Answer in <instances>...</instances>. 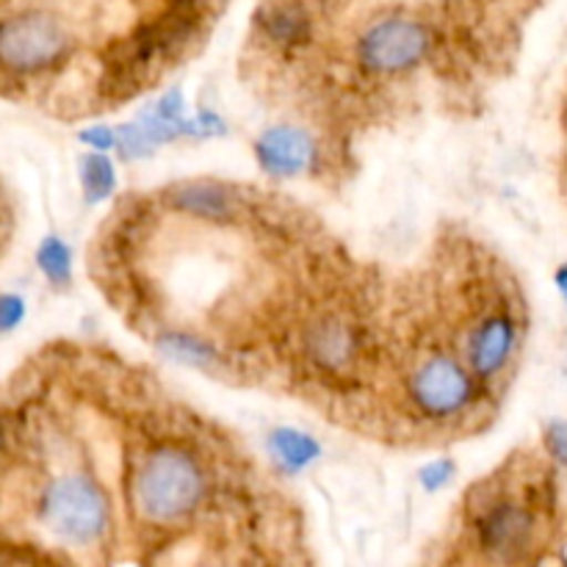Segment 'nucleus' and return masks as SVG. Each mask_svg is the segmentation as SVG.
<instances>
[{
	"label": "nucleus",
	"instance_id": "nucleus-20",
	"mask_svg": "<svg viewBox=\"0 0 567 567\" xmlns=\"http://www.w3.org/2000/svg\"><path fill=\"white\" fill-rule=\"evenodd\" d=\"M557 288H559V291H563V297H565V302H567V266H563V269L557 271Z\"/></svg>",
	"mask_w": 567,
	"mask_h": 567
},
{
	"label": "nucleus",
	"instance_id": "nucleus-7",
	"mask_svg": "<svg viewBox=\"0 0 567 567\" xmlns=\"http://www.w3.org/2000/svg\"><path fill=\"white\" fill-rule=\"evenodd\" d=\"M255 155L269 175L291 177L308 169L310 158H313V142L299 127L277 125L255 142Z\"/></svg>",
	"mask_w": 567,
	"mask_h": 567
},
{
	"label": "nucleus",
	"instance_id": "nucleus-15",
	"mask_svg": "<svg viewBox=\"0 0 567 567\" xmlns=\"http://www.w3.org/2000/svg\"><path fill=\"white\" fill-rule=\"evenodd\" d=\"M161 347H164L169 354H175V358L188 360V363H197V365L216 360V352L208 347V343L197 341V338L192 336H181V332H169V336L161 341Z\"/></svg>",
	"mask_w": 567,
	"mask_h": 567
},
{
	"label": "nucleus",
	"instance_id": "nucleus-13",
	"mask_svg": "<svg viewBox=\"0 0 567 567\" xmlns=\"http://www.w3.org/2000/svg\"><path fill=\"white\" fill-rule=\"evenodd\" d=\"M81 183L89 203H100V199L109 197L116 186L114 164L100 153L86 155V158L81 161Z\"/></svg>",
	"mask_w": 567,
	"mask_h": 567
},
{
	"label": "nucleus",
	"instance_id": "nucleus-16",
	"mask_svg": "<svg viewBox=\"0 0 567 567\" xmlns=\"http://www.w3.org/2000/svg\"><path fill=\"white\" fill-rule=\"evenodd\" d=\"M454 474H457V465H454L452 460H435V463H430L421 468L419 480L426 491L437 493V491H443L446 485H452Z\"/></svg>",
	"mask_w": 567,
	"mask_h": 567
},
{
	"label": "nucleus",
	"instance_id": "nucleus-17",
	"mask_svg": "<svg viewBox=\"0 0 567 567\" xmlns=\"http://www.w3.org/2000/svg\"><path fill=\"white\" fill-rule=\"evenodd\" d=\"M546 446L557 463L567 465V421H551V426L546 430Z\"/></svg>",
	"mask_w": 567,
	"mask_h": 567
},
{
	"label": "nucleus",
	"instance_id": "nucleus-19",
	"mask_svg": "<svg viewBox=\"0 0 567 567\" xmlns=\"http://www.w3.org/2000/svg\"><path fill=\"white\" fill-rule=\"evenodd\" d=\"M81 142H86L89 147H94L97 153H103V150H111L116 147V133L109 131V127H89V131L81 133Z\"/></svg>",
	"mask_w": 567,
	"mask_h": 567
},
{
	"label": "nucleus",
	"instance_id": "nucleus-11",
	"mask_svg": "<svg viewBox=\"0 0 567 567\" xmlns=\"http://www.w3.org/2000/svg\"><path fill=\"white\" fill-rule=\"evenodd\" d=\"M269 452L277 463L286 471L297 474V471H305L308 465H313L319 460L321 446L305 432L291 430V426H282V430H275L269 437Z\"/></svg>",
	"mask_w": 567,
	"mask_h": 567
},
{
	"label": "nucleus",
	"instance_id": "nucleus-9",
	"mask_svg": "<svg viewBox=\"0 0 567 567\" xmlns=\"http://www.w3.org/2000/svg\"><path fill=\"white\" fill-rule=\"evenodd\" d=\"M172 208L181 210V214L194 216V219H205V221H233L238 214L236 197L227 192L225 186L210 181H197V183H183L172 192L169 197Z\"/></svg>",
	"mask_w": 567,
	"mask_h": 567
},
{
	"label": "nucleus",
	"instance_id": "nucleus-6",
	"mask_svg": "<svg viewBox=\"0 0 567 567\" xmlns=\"http://www.w3.org/2000/svg\"><path fill=\"white\" fill-rule=\"evenodd\" d=\"M480 546L487 554L513 559L524 554L535 540V515L520 504H496L476 520Z\"/></svg>",
	"mask_w": 567,
	"mask_h": 567
},
{
	"label": "nucleus",
	"instance_id": "nucleus-2",
	"mask_svg": "<svg viewBox=\"0 0 567 567\" xmlns=\"http://www.w3.org/2000/svg\"><path fill=\"white\" fill-rule=\"evenodd\" d=\"M39 518L66 546H94L111 524V504L97 480L83 474L59 476L39 498Z\"/></svg>",
	"mask_w": 567,
	"mask_h": 567
},
{
	"label": "nucleus",
	"instance_id": "nucleus-10",
	"mask_svg": "<svg viewBox=\"0 0 567 567\" xmlns=\"http://www.w3.org/2000/svg\"><path fill=\"white\" fill-rule=\"evenodd\" d=\"M310 354L316 358V363L324 365V369H347L352 363L354 352H358V341H354L352 327H347V321L327 319L321 324L313 327L308 338Z\"/></svg>",
	"mask_w": 567,
	"mask_h": 567
},
{
	"label": "nucleus",
	"instance_id": "nucleus-4",
	"mask_svg": "<svg viewBox=\"0 0 567 567\" xmlns=\"http://www.w3.org/2000/svg\"><path fill=\"white\" fill-rule=\"evenodd\" d=\"M432 50V33L421 20L404 14L380 17L358 39V59L371 72L393 75L413 70Z\"/></svg>",
	"mask_w": 567,
	"mask_h": 567
},
{
	"label": "nucleus",
	"instance_id": "nucleus-12",
	"mask_svg": "<svg viewBox=\"0 0 567 567\" xmlns=\"http://www.w3.org/2000/svg\"><path fill=\"white\" fill-rule=\"evenodd\" d=\"M266 39H271L280 48H299L310 39V17L299 6H275L264 11L260 20Z\"/></svg>",
	"mask_w": 567,
	"mask_h": 567
},
{
	"label": "nucleus",
	"instance_id": "nucleus-3",
	"mask_svg": "<svg viewBox=\"0 0 567 567\" xmlns=\"http://www.w3.org/2000/svg\"><path fill=\"white\" fill-rule=\"evenodd\" d=\"M70 53L64 22L44 9H22L0 20V72L28 78L53 70Z\"/></svg>",
	"mask_w": 567,
	"mask_h": 567
},
{
	"label": "nucleus",
	"instance_id": "nucleus-18",
	"mask_svg": "<svg viewBox=\"0 0 567 567\" xmlns=\"http://www.w3.org/2000/svg\"><path fill=\"white\" fill-rule=\"evenodd\" d=\"M22 316H25V305H22L20 297H11V293L0 297V332L14 330Z\"/></svg>",
	"mask_w": 567,
	"mask_h": 567
},
{
	"label": "nucleus",
	"instance_id": "nucleus-1",
	"mask_svg": "<svg viewBox=\"0 0 567 567\" xmlns=\"http://www.w3.org/2000/svg\"><path fill=\"white\" fill-rule=\"evenodd\" d=\"M131 498L138 518L158 526L181 524L205 498V474L186 449H153L133 474Z\"/></svg>",
	"mask_w": 567,
	"mask_h": 567
},
{
	"label": "nucleus",
	"instance_id": "nucleus-5",
	"mask_svg": "<svg viewBox=\"0 0 567 567\" xmlns=\"http://www.w3.org/2000/svg\"><path fill=\"white\" fill-rule=\"evenodd\" d=\"M410 399L426 419H454L474 399V380L449 354H430L410 377Z\"/></svg>",
	"mask_w": 567,
	"mask_h": 567
},
{
	"label": "nucleus",
	"instance_id": "nucleus-8",
	"mask_svg": "<svg viewBox=\"0 0 567 567\" xmlns=\"http://www.w3.org/2000/svg\"><path fill=\"white\" fill-rule=\"evenodd\" d=\"M515 324L509 316L496 313L491 319L482 321L468 341V363L476 377H491L502 374L504 365L509 363V354L515 349Z\"/></svg>",
	"mask_w": 567,
	"mask_h": 567
},
{
	"label": "nucleus",
	"instance_id": "nucleus-14",
	"mask_svg": "<svg viewBox=\"0 0 567 567\" xmlns=\"http://www.w3.org/2000/svg\"><path fill=\"white\" fill-rule=\"evenodd\" d=\"M37 264L53 286H70L72 282V252L61 238L48 236L39 244Z\"/></svg>",
	"mask_w": 567,
	"mask_h": 567
}]
</instances>
